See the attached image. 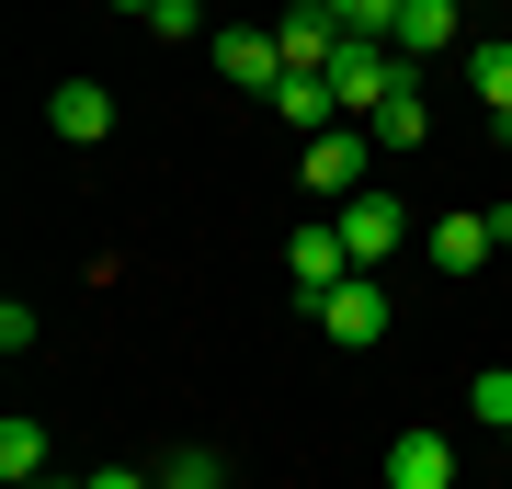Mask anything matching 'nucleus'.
Segmentation results:
<instances>
[{"label": "nucleus", "instance_id": "1", "mask_svg": "<svg viewBox=\"0 0 512 489\" xmlns=\"http://www.w3.org/2000/svg\"><path fill=\"white\" fill-rule=\"evenodd\" d=\"M376 160H387V148H376V137H365V126L342 114V126H319L308 148H296V182H308V194H330V205H353Z\"/></svg>", "mask_w": 512, "mask_h": 489}, {"label": "nucleus", "instance_id": "2", "mask_svg": "<svg viewBox=\"0 0 512 489\" xmlns=\"http://www.w3.org/2000/svg\"><path fill=\"white\" fill-rule=\"evenodd\" d=\"M330 228H342L353 273H387V251H399V239H410V205L387 194V182H365V194H353V205H342V217H330Z\"/></svg>", "mask_w": 512, "mask_h": 489}, {"label": "nucleus", "instance_id": "3", "mask_svg": "<svg viewBox=\"0 0 512 489\" xmlns=\"http://www.w3.org/2000/svg\"><path fill=\"white\" fill-rule=\"evenodd\" d=\"M319 342H387V273H342L330 296H308Z\"/></svg>", "mask_w": 512, "mask_h": 489}, {"label": "nucleus", "instance_id": "4", "mask_svg": "<svg viewBox=\"0 0 512 489\" xmlns=\"http://www.w3.org/2000/svg\"><path fill=\"white\" fill-rule=\"evenodd\" d=\"M205 57H217L228 91H274V80H285V46L251 35V23H217V35H205Z\"/></svg>", "mask_w": 512, "mask_h": 489}, {"label": "nucleus", "instance_id": "5", "mask_svg": "<svg viewBox=\"0 0 512 489\" xmlns=\"http://www.w3.org/2000/svg\"><path fill=\"white\" fill-rule=\"evenodd\" d=\"M46 126L69 137V148H103V137H114V91H103V80H57V91H46Z\"/></svg>", "mask_w": 512, "mask_h": 489}, {"label": "nucleus", "instance_id": "6", "mask_svg": "<svg viewBox=\"0 0 512 489\" xmlns=\"http://www.w3.org/2000/svg\"><path fill=\"white\" fill-rule=\"evenodd\" d=\"M387 489H456V444L444 433H387Z\"/></svg>", "mask_w": 512, "mask_h": 489}, {"label": "nucleus", "instance_id": "7", "mask_svg": "<svg viewBox=\"0 0 512 489\" xmlns=\"http://www.w3.org/2000/svg\"><path fill=\"white\" fill-rule=\"evenodd\" d=\"M274 114L296 137H319V126H342V91H330V69H285L274 80Z\"/></svg>", "mask_w": 512, "mask_h": 489}, {"label": "nucleus", "instance_id": "8", "mask_svg": "<svg viewBox=\"0 0 512 489\" xmlns=\"http://www.w3.org/2000/svg\"><path fill=\"white\" fill-rule=\"evenodd\" d=\"M285 273H296V296H330L353 273V251H342V228H296L285 239Z\"/></svg>", "mask_w": 512, "mask_h": 489}, {"label": "nucleus", "instance_id": "9", "mask_svg": "<svg viewBox=\"0 0 512 489\" xmlns=\"http://www.w3.org/2000/svg\"><path fill=\"white\" fill-rule=\"evenodd\" d=\"M274 46H285V69H330V57H342V23H330L319 0H296V12L274 23Z\"/></svg>", "mask_w": 512, "mask_h": 489}, {"label": "nucleus", "instance_id": "10", "mask_svg": "<svg viewBox=\"0 0 512 489\" xmlns=\"http://www.w3.org/2000/svg\"><path fill=\"white\" fill-rule=\"evenodd\" d=\"M421 251H433V273H478V262L501 251V228H490V217H433Z\"/></svg>", "mask_w": 512, "mask_h": 489}, {"label": "nucleus", "instance_id": "11", "mask_svg": "<svg viewBox=\"0 0 512 489\" xmlns=\"http://www.w3.org/2000/svg\"><path fill=\"white\" fill-rule=\"evenodd\" d=\"M387 46H399L410 69H421V57H444V46H456V0H399V35H387Z\"/></svg>", "mask_w": 512, "mask_h": 489}, {"label": "nucleus", "instance_id": "12", "mask_svg": "<svg viewBox=\"0 0 512 489\" xmlns=\"http://www.w3.org/2000/svg\"><path fill=\"white\" fill-rule=\"evenodd\" d=\"M365 137H376V148H421V137H433V103H421V80L387 91V103L365 114Z\"/></svg>", "mask_w": 512, "mask_h": 489}, {"label": "nucleus", "instance_id": "13", "mask_svg": "<svg viewBox=\"0 0 512 489\" xmlns=\"http://www.w3.org/2000/svg\"><path fill=\"white\" fill-rule=\"evenodd\" d=\"M467 80H478V103H490V126H512V35H478Z\"/></svg>", "mask_w": 512, "mask_h": 489}, {"label": "nucleus", "instance_id": "14", "mask_svg": "<svg viewBox=\"0 0 512 489\" xmlns=\"http://www.w3.org/2000/svg\"><path fill=\"white\" fill-rule=\"evenodd\" d=\"M35 478H57L46 467V421H0V489H35Z\"/></svg>", "mask_w": 512, "mask_h": 489}, {"label": "nucleus", "instance_id": "15", "mask_svg": "<svg viewBox=\"0 0 512 489\" xmlns=\"http://www.w3.org/2000/svg\"><path fill=\"white\" fill-rule=\"evenodd\" d=\"M467 410L490 421V433H512V364H478V376H467Z\"/></svg>", "mask_w": 512, "mask_h": 489}, {"label": "nucleus", "instance_id": "16", "mask_svg": "<svg viewBox=\"0 0 512 489\" xmlns=\"http://www.w3.org/2000/svg\"><path fill=\"white\" fill-rule=\"evenodd\" d=\"M160 489H228L217 444H183V455H160Z\"/></svg>", "mask_w": 512, "mask_h": 489}, {"label": "nucleus", "instance_id": "17", "mask_svg": "<svg viewBox=\"0 0 512 489\" xmlns=\"http://www.w3.org/2000/svg\"><path fill=\"white\" fill-rule=\"evenodd\" d=\"M342 35H399V0H319Z\"/></svg>", "mask_w": 512, "mask_h": 489}, {"label": "nucleus", "instance_id": "18", "mask_svg": "<svg viewBox=\"0 0 512 489\" xmlns=\"http://www.w3.org/2000/svg\"><path fill=\"white\" fill-rule=\"evenodd\" d=\"M148 35H171V46L205 35V0H148Z\"/></svg>", "mask_w": 512, "mask_h": 489}, {"label": "nucleus", "instance_id": "19", "mask_svg": "<svg viewBox=\"0 0 512 489\" xmlns=\"http://www.w3.org/2000/svg\"><path fill=\"white\" fill-rule=\"evenodd\" d=\"M92 489H160V467H92Z\"/></svg>", "mask_w": 512, "mask_h": 489}, {"label": "nucleus", "instance_id": "20", "mask_svg": "<svg viewBox=\"0 0 512 489\" xmlns=\"http://www.w3.org/2000/svg\"><path fill=\"white\" fill-rule=\"evenodd\" d=\"M103 12H137V23H148V0H103Z\"/></svg>", "mask_w": 512, "mask_h": 489}, {"label": "nucleus", "instance_id": "21", "mask_svg": "<svg viewBox=\"0 0 512 489\" xmlns=\"http://www.w3.org/2000/svg\"><path fill=\"white\" fill-rule=\"evenodd\" d=\"M35 489H92V478H35Z\"/></svg>", "mask_w": 512, "mask_h": 489}, {"label": "nucleus", "instance_id": "22", "mask_svg": "<svg viewBox=\"0 0 512 489\" xmlns=\"http://www.w3.org/2000/svg\"><path fill=\"white\" fill-rule=\"evenodd\" d=\"M285 12H296V0H285Z\"/></svg>", "mask_w": 512, "mask_h": 489}, {"label": "nucleus", "instance_id": "23", "mask_svg": "<svg viewBox=\"0 0 512 489\" xmlns=\"http://www.w3.org/2000/svg\"><path fill=\"white\" fill-rule=\"evenodd\" d=\"M501 444H512V433H501Z\"/></svg>", "mask_w": 512, "mask_h": 489}]
</instances>
